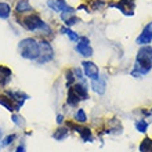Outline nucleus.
<instances>
[{"instance_id":"f8f14e48","label":"nucleus","mask_w":152,"mask_h":152,"mask_svg":"<svg viewBox=\"0 0 152 152\" xmlns=\"http://www.w3.org/2000/svg\"><path fill=\"white\" fill-rule=\"evenodd\" d=\"M11 69L8 66H4V65H0V87H6L10 80H11Z\"/></svg>"},{"instance_id":"9d476101","label":"nucleus","mask_w":152,"mask_h":152,"mask_svg":"<svg viewBox=\"0 0 152 152\" xmlns=\"http://www.w3.org/2000/svg\"><path fill=\"white\" fill-rule=\"evenodd\" d=\"M136 42L140 46H148V43L152 42V21L144 26L142 32L140 33V36L137 37Z\"/></svg>"},{"instance_id":"f03ea898","label":"nucleus","mask_w":152,"mask_h":152,"mask_svg":"<svg viewBox=\"0 0 152 152\" xmlns=\"http://www.w3.org/2000/svg\"><path fill=\"white\" fill-rule=\"evenodd\" d=\"M18 24L22 25L26 31H31V32H35V31H43V32H42L43 37L51 35V28H50V26L40 18V15L36 14V12H31V14H28V15L22 17L21 20H18Z\"/></svg>"},{"instance_id":"4be33fe9","label":"nucleus","mask_w":152,"mask_h":152,"mask_svg":"<svg viewBox=\"0 0 152 152\" xmlns=\"http://www.w3.org/2000/svg\"><path fill=\"white\" fill-rule=\"evenodd\" d=\"M75 122H77V123H82L84 124L86 122H87V115H86V112H84V109H77L75 113Z\"/></svg>"},{"instance_id":"6ab92c4d","label":"nucleus","mask_w":152,"mask_h":152,"mask_svg":"<svg viewBox=\"0 0 152 152\" xmlns=\"http://www.w3.org/2000/svg\"><path fill=\"white\" fill-rule=\"evenodd\" d=\"M138 149H140V152H152V138L151 137H145L144 140L140 142Z\"/></svg>"},{"instance_id":"aec40b11","label":"nucleus","mask_w":152,"mask_h":152,"mask_svg":"<svg viewBox=\"0 0 152 152\" xmlns=\"http://www.w3.org/2000/svg\"><path fill=\"white\" fill-rule=\"evenodd\" d=\"M61 33L66 35V36L72 40V42H75V43H77V42H79V39H80L79 35H77L76 32H73L72 29L68 28V26H62V28H61Z\"/></svg>"},{"instance_id":"9b49d317","label":"nucleus","mask_w":152,"mask_h":152,"mask_svg":"<svg viewBox=\"0 0 152 152\" xmlns=\"http://www.w3.org/2000/svg\"><path fill=\"white\" fill-rule=\"evenodd\" d=\"M122 133V123L118 119H109L107 122L105 134H119Z\"/></svg>"},{"instance_id":"423d86ee","label":"nucleus","mask_w":152,"mask_h":152,"mask_svg":"<svg viewBox=\"0 0 152 152\" xmlns=\"http://www.w3.org/2000/svg\"><path fill=\"white\" fill-rule=\"evenodd\" d=\"M109 7H115L126 17H133L134 10H136V1L134 0H119L116 3H111Z\"/></svg>"},{"instance_id":"1a4fd4ad","label":"nucleus","mask_w":152,"mask_h":152,"mask_svg":"<svg viewBox=\"0 0 152 152\" xmlns=\"http://www.w3.org/2000/svg\"><path fill=\"white\" fill-rule=\"evenodd\" d=\"M47 6L57 12H75L73 7H69L65 0H47Z\"/></svg>"},{"instance_id":"20e7f679","label":"nucleus","mask_w":152,"mask_h":152,"mask_svg":"<svg viewBox=\"0 0 152 152\" xmlns=\"http://www.w3.org/2000/svg\"><path fill=\"white\" fill-rule=\"evenodd\" d=\"M65 126L69 130H73V132L77 133L80 136V138H82V141H84V142H91L93 141V132L87 126H84L82 123H77V122H73V120L65 122Z\"/></svg>"},{"instance_id":"393cba45","label":"nucleus","mask_w":152,"mask_h":152,"mask_svg":"<svg viewBox=\"0 0 152 152\" xmlns=\"http://www.w3.org/2000/svg\"><path fill=\"white\" fill-rule=\"evenodd\" d=\"M73 75H75L76 79L79 80V83L86 84V82H84V72L80 68H75V69H73Z\"/></svg>"},{"instance_id":"dca6fc26","label":"nucleus","mask_w":152,"mask_h":152,"mask_svg":"<svg viewBox=\"0 0 152 152\" xmlns=\"http://www.w3.org/2000/svg\"><path fill=\"white\" fill-rule=\"evenodd\" d=\"M15 11L17 14H25V12H33V8L28 0H18L15 6Z\"/></svg>"},{"instance_id":"2eb2a0df","label":"nucleus","mask_w":152,"mask_h":152,"mask_svg":"<svg viewBox=\"0 0 152 152\" xmlns=\"http://www.w3.org/2000/svg\"><path fill=\"white\" fill-rule=\"evenodd\" d=\"M80 98L79 96L75 93V90H73L72 87H68V94H66V104L69 105V107H72V108H76L77 105H79L80 102Z\"/></svg>"},{"instance_id":"412c9836","label":"nucleus","mask_w":152,"mask_h":152,"mask_svg":"<svg viewBox=\"0 0 152 152\" xmlns=\"http://www.w3.org/2000/svg\"><path fill=\"white\" fill-rule=\"evenodd\" d=\"M10 14H11V7H10V4L1 3V1H0V18L7 20L8 17H10Z\"/></svg>"},{"instance_id":"f257e3e1","label":"nucleus","mask_w":152,"mask_h":152,"mask_svg":"<svg viewBox=\"0 0 152 152\" xmlns=\"http://www.w3.org/2000/svg\"><path fill=\"white\" fill-rule=\"evenodd\" d=\"M152 69V47L151 46H141L137 51L134 68L132 69L130 75L133 77H142Z\"/></svg>"},{"instance_id":"7ed1b4c3","label":"nucleus","mask_w":152,"mask_h":152,"mask_svg":"<svg viewBox=\"0 0 152 152\" xmlns=\"http://www.w3.org/2000/svg\"><path fill=\"white\" fill-rule=\"evenodd\" d=\"M18 53L25 60L37 61L40 56L39 40L35 37H25L18 43Z\"/></svg>"},{"instance_id":"bb28decb","label":"nucleus","mask_w":152,"mask_h":152,"mask_svg":"<svg viewBox=\"0 0 152 152\" xmlns=\"http://www.w3.org/2000/svg\"><path fill=\"white\" fill-rule=\"evenodd\" d=\"M15 134H11V136H7L6 138H4L3 141H1V147H8V145L12 144V141L15 140Z\"/></svg>"},{"instance_id":"cd10ccee","label":"nucleus","mask_w":152,"mask_h":152,"mask_svg":"<svg viewBox=\"0 0 152 152\" xmlns=\"http://www.w3.org/2000/svg\"><path fill=\"white\" fill-rule=\"evenodd\" d=\"M15 152H26V148H25V144L22 142V144H20L18 147H17Z\"/></svg>"},{"instance_id":"a211bd4d","label":"nucleus","mask_w":152,"mask_h":152,"mask_svg":"<svg viewBox=\"0 0 152 152\" xmlns=\"http://www.w3.org/2000/svg\"><path fill=\"white\" fill-rule=\"evenodd\" d=\"M61 20L65 22V25L68 26H72V25L77 24L80 21V18L73 15V12H61Z\"/></svg>"},{"instance_id":"c756f323","label":"nucleus","mask_w":152,"mask_h":152,"mask_svg":"<svg viewBox=\"0 0 152 152\" xmlns=\"http://www.w3.org/2000/svg\"><path fill=\"white\" fill-rule=\"evenodd\" d=\"M0 138H1V132H0ZM0 142H1V141H0ZM0 147H1V144H0Z\"/></svg>"},{"instance_id":"b1692460","label":"nucleus","mask_w":152,"mask_h":152,"mask_svg":"<svg viewBox=\"0 0 152 152\" xmlns=\"http://www.w3.org/2000/svg\"><path fill=\"white\" fill-rule=\"evenodd\" d=\"M65 77H66V87H71L72 84L76 83V77H75V75H73V69H66Z\"/></svg>"},{"instance_id":"39448f33","label":"nucleus","mask_w":152,"mask_h":152,"mask_svg":"<svg viewBox=\"0 0 152 152\" xmlns=\"http://www.w3.org/2000/svg\"><path fill=\"white\" fill-rule=\"evenodd\" d=\"M39 46H40V56L36 62H39V64H47V62L54 60V50H53L51 44H50V42L46 37L39 40Z\"/></svg>"},{"instance_id":"7c9ffc66","label":"nucleus","mask_w":152,"mask_h":152,"mask_svg":"<svg viewBox=\"0 0 152 152\" xmlns=\"http://www.w3.org/2000/svg\"><path fill=\"white\" fill-rule=\"evenodd\" d=\"M151 112H152V108H151Z\"/></svg>"},{"instance_id":"ddd939ff","label":"nucleus","mask_w":152,"mask_h":152,"mask_svg":"<svg viewBox=\"0 0 152 152\" xmlns=\"http://www.w3.org/2000/svg\"><path fill=\"white\" fill-rule=\"evenodd\" d=\"M71 87L75 90V93L79 96V98L82 101H84V100H88L90 98V96H88V91H87V86L86 84H83V83H77L76 82L75 84H72Z\"/></svg>"},{"instance_id":"4468645a","label":"nucleus","mask_w":152,"mask_h":152,"mask_svg":"<svg viewBox=\"0 0 152 152\" xmlns=\"http://www.w3.org/2000/svg\"><path fill=\"white\" fill-rule=\"evenodd\" d=\"M91 88L93 91L97 93V94H100V96H102L105 93V88H107V84H105V80L102 79V77H98V79L96 80H91Z\"/></svg>"},{"instance_id":"c85d7f7f","label":"nucleus","mask_w":152,"mask_h":152,"mask_svg":"<svg viewBox=\"0 0 152 152\" xmlns=\"http://www.w3.org/2000/svg\"><path fill=\"white\" fill-rule=\"evenodd\" d=\"M62 122H64V116H62V115H58V116H57V123H58V124H62Z\"/></svg>"},{"instance_id":"f3484780","label":"nucleus","mask_w":152,"mask_h":152,"mask_svg":"<svg viewBox=\"0 0 152 152\" xmlns=\"http://www.w3.org/2000/svg\"><path fill=\"white\" fill-rule=\"evenodd\" d=\"M69 132H71V130H69L66 126H60L57 130H54V133H53V138L57 140V141H62L69 136Z\"/></svg>"},{"instance_id":"0eeeda50","label":"nucleus","mask_w":152,"mask_h":152,"mask_svg":"<svg viewBox=\"0 0 152 152\" xmlns=\"http://www.w3.org/2000/svg\"><path fill=\"white\" fill-rule=\"evenodd\" d=\"M75 50L79 53L80 56L87 57V58L93 56V48H91V46H90V40L86 36H80L79 42H77L75 46Z\"/></svg>"},{"instance_id":"5701e85b","label":"nucleus","mask_w":152,"mask_h":152,"mask_svg":"<svg viewBox=\"0 0 152 152\" xmlns=\"http://www.w3.org/2000/svg\"><path fill=\"white\" fill-rule=\"evenodd\" d=\"M136 130L138 133H147L148 130V122L145 119H140L136 122Z\"/></svg>"},{"instance_id":"6e6552de","label":"nucleus","mask_w":152,"mask_h":152,"mask_svg":"<svg viewBox=\"0 0 152 152\" xmlns=\"http://www.w3.org/2000/svg\"><path fill=\"white\" fill-rule=\"evenodd\" d=\"M83 65V72L84 76H87L90 80H96L100 77V71H98V66H97L94 62L91 61H83L82 62Z\"/></svg>"},{"instance_id":"a878e982","label":"nucleus","mask_w":152,"mask_h":152,"mask_svg":"<svg viewBox=\"0 0 152 152\" xmlns=\"http://www.w3.org/2000/svg\"><path fill=\"white\" fill-rule=\"evenodd\" d=\"M11 119H12V122H14V124H17L18 127H21V126H24V124H25L24 118H22V116H20V115H17V113H12Z\"/></svg>"}]
</instances>
